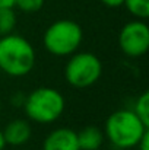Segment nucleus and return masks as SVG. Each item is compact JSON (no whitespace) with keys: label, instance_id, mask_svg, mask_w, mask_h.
Masks as SVG:
<instances>
[{"label":"nucleus","instance_id":"1","mask_svg":"<svg viewBox=\"0 0 149 150\" xmlns=\"http://www.w3.org/2000/svg\"><path fill=\"white\" fill-rule=\"evenodd\" d=\"M37 61L32 44L18 35L9 34L0 37V70L10 77H22L29 74Z\"/></svg>","mask_w":149,"mask_h":150},{"label":"nucleus","instance_id":"2","mask_svg":"<svg viewBox=\"0 0 149 150\" xmlns=\"http://www.w3.org/2000/svg\"><path fill=\"white\" fill-rule=\"evenodd\" d=\"M149 130L133 109H117L105 121L104 136L115 149L129 150L136 147L142 136Z\"/></svg>","mask_w":149,"mask_h":150},{"label":"nucleus","instance_id":"3","mask_svg":"<svg viewBox=\"0 0 149 150\" xmlns=\"http://www.w3.org/2000/svg\"><path fill=\"white\" fill-rule=\"evenodd\" d=\"M22 106L28 120H31L32 122L51 124L63 115L66 100L57 89L41 86L25 96Z\"/></svg>","mask_w":149,"mask_h":150},{"label":"nucleus","instance_id":"4","mask_svg":"<svg viewBox=\"0 0 149 150\" xmlns=\"http://www.w3.org/2000/svg\"><path fill=\"white\" fill-rule=\"evenodd\" d=\"M83 40L82 26L72 19H58L53 22L44 32L43 44L50 54L67 57L79 50Z\"/></svg>","mask_w":149,"mask_h":150},{"label":"nucleus","instance_id":"5","mask_svg":"<svg viewBox=\"0 0 149 150\" xmlns=\"http://www.w3.org/2000/svg\"><path fill=\"white\" fill-rule=\"evenodd\" d=\"M102 74V63L94 52L76 51L69 55L64 66V79L75 89H86L95 85Z\"/></svg>","mask_w":149,"mask_h":150},{"label":"nucleus","instance_id":"6","mask_svg":"<svg viewBox=\"0 0 149 150\" xmlns=\"http://www.w3.org/2000/svg\"><path fill=\"white\" fill-rule=\"evenodd\" d=\"M118 47L129 58H139L149 50V26L145 21L127 22L118 34Z\"/></svg>","mask_w":149,"mask_h":150},{"label":"nucleus","instance_id":"7","mask_svg":"<svg viewBox=\"0 0 149 150\" xmlns=\"http://www.w3.org/2000/svg\"><path fill=\"white\" fill-rule=\"evenodd\" d=\"M43 150H79L76 131L67 127L51 130L43 142Z\"/></svg>","mask_w":149,"mask_h":150},{"label":"nucleus","instance_id":"8","mask_svg":"<svg viewBox=\"0 0 149 150\" xmlns=\"http://www.w3.org/2000/svg\"><path fill=\"white\" fill-rule=\"evenodd\" d=\"M1 131L6 144L16 147V146H24L25 143L29 142L32 136V125L28 120L16 118L9 121Z\"/></svg>","mask_w":149,"mask_h":150},{"label":"nucleus","instance_id":"9","mask_svg":"<svg viewBox=\"0 0 149 150\" xmlns=\"http://www.w3.org/2000/svg\"><path fill=\"white\" fill-rule=\"evenodd\" d=\"M79 150H99L104 144V131L97 125H85L81 131H76Z\"/></svg>","mask_w":149,"mask_h":150},{"label":"nucleus","instance_id":"10","mask_svg":"<svg viewBox=\"0 0 149 150\" xmlns=\"http://www.w3.org/2000/svg\"><path fill=\"white\" fill-rule=\"evenodd\" d=\"M15 26H16V15L13 12V7L0 9V37L12 34Z\"/></svg>","mask_w":149,"mask_h":150},{"label":"nucleus","instance_id":"11","mask_svg":"<svg viewBox=\"0 0 149 150\" xmlns=\"http://www.w3.org/2000/svg\"><path fill=\"white\" fill-rule=\"evenodd\" d=\"M123 4L136 19L145 21L149 18V0H124Z\"/></svg>","mask_w":149,"mask_h":150},{"label":"nucleus","instance_id":"12","mask_svg":"<svg viewBox=\"0 0 149 150\" xmlns=\"http://www.w3.org/2000/svg\"><path fill=\"white\" fill-rule=\"evenodd\" d=\"M133 112L146 127H149V92L145 91L140 96H138L133 106Z\"/></svg>","mask_w":149,"mask_h":150},{"label":"nucleus","instance_id":"13","mask_svg":"<svg viewBox=\"0 0 149 150\" xmlns=\"http://www.w3.org/2000/svg\"><path fill=\"white\" fill-rule=\"evenodd\" d=\"M46 0H15V6L25 13H35L43 9Z\"/></svg>","mask_w":149,"mask_h":150},{"label":"nucleus","instance_id":"14","mask_svg":"<svg viewBox=\"0 0 149 150\" xmlns=\"http://www.w3.org/2000/svg\"><path fill=\"white\" fill-rule=\"evenodd\" d=\"M136 147H138V150H149V130L142 136V139L139 140Z\"/></svg>","mask_w":149,"mask_h":150},{"label":"nucleus","instance_id":"15","mask_svg":"<svg viewBox=\"0 0 149 150\" xmlns=\"http://www.w3.org/2000/svg\"><path fill=\"white\" fill-rule=\"evenodd\" d=\"M101 1L108 7H120L124 3V0H101Z\"/></svg>","mask_w":149,"mask_h":150},{"label":"nucleus","instance_id":"16","mask_svg":"<svg viewBox=\"0 0 149 150\" xmlns=\"http://www.w3.org/2000/svg\"><path fill=\"white\" fill-rule=\"evenodd\" d=\"M4 7H15V0H0V9Z\"/></svg>","mask_w":149,"mask_h":150},{"label":"nucleus","instance_id":"17","mask_svg":"<svg viewBox=\"0 0 149 150\" xmlns=\"http://www.w3.org/2000/svg\"><path fill=\"white\" fill-rule=\"evenodd\" d=\"M7 144H6V142H4V137H3V131L0 130V150H4Z\"/></svg>","mask_w":149,"mask_h":150},{"label":"nucleus","instance_id":"18","mask_svg":"<svg viewBox=\"0 0 149 150\" xmlns=\"http://www.w3.org/2000/svg\"><path fill=\"white\" fill-rule=\"evenodd\" d=\"M0 112H1V100H0Z\"/></svg>","mask_w":149,"mask_h":150},{"label":"nucleus","instance_id":"19","mask_svg":"<svg viewBox=\"0 0 149 150\" xmlns=\"http://www.w3.org/2000/svg\"><path fill=\"white\" fill-rule=\"evenodd\" d=\"M111 150H123V149H115V147H114V149H111Z\"/></svg>","mask_w":149,"mask_h":150}]
</instances>
